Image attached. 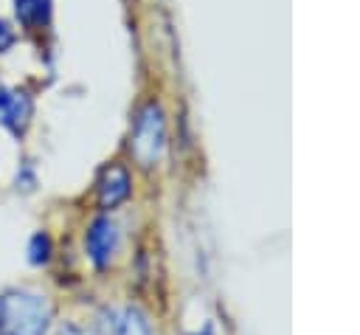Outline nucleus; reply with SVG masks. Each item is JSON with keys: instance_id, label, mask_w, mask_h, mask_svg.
Masks as SVG:
<instances>
[{"instance_id": "1", "label": "nucleus", "mask_w": 360, "mask_h": 335, "mask_svg": "<svg viewBox=\"0 0 360 335\" xmlns=\"http://www.w3.org/2000/svg\"><path fill=\"white\" fill-rule=\"evenodd\" d=\"M51 304L34 290H8L0 296V335H48Z\"/></svg>"}, {"instance_id": "2", "label": "nucleus", "mask_w": 360, "mask_h": 335, "mask_svg": "<svg viewBox=\"0 0 360 335\" xmlns=\"http://www.w3.org/2000/svg\"><path fill=\"white\" fill-rule=\"evenodd\" d=\"M163 144H166L163 110H160V104L149 101V104L138 113V118H135L132 138H129V152H132V158H135L143 169H149V166H155V160L160 158Z\"/></svg>"}, {"instance_id": "3", "label": "nucleus", "mask_w": 360, "mask_h": 335, "mask_svg": "<svg viewBox=\"0 0 360 335\" xmlns=\"http://www.w3.org/2000/svg\"><path fill=\"white\" fill-rule=\"evenodd\" d=\"M118 239H121V231H118V222L110 217V214H98L90 225H87V234H84V251H87V259L104 270L115 251H118Z\"/></svg>"}, {"instance_id": "4", "label": "nucleus", "mask_w": 360, "mask_h": 335, "mask_svg": "<svg viewBox=\"0 0 360 335\" xmlns=\"http://www.w3.org/2000/svg\"><path fill=\"white\" fill-rule=\"evenodd\" d=\"M31 113H34V101L25 90H17V87H0V124L14 132V135H22L28 121H31Z\"/></svg>"}, {"instance_id": "5", "label": "nucleus", "mask_w": 360, "mask_h": 335, "mask_svg": "<svg viewBox=\"0 0 360 335\" xmlns=\"http://www.w3.org/2000/svg\"><path fill=\"white\" fill-rule=\"evenodd\" d=\"M132 191V180H129V172L127 166L121 163H110L101 175H98V183H96V197H98V206L104 211L121 206Z\"/></svg>"}, {"instance_id": "6", "label": "nucleus", "mask_w": 360, "mask_h": 335, "mask_svg": "<svg viewBox=\"0 0 360 335\" xmlns=\"http://www.w3.org/2000/svg\"><path fill=\"white\" fill-rule=\"evenodd\" d=\"M115 335H152V327H149L146 312L141 307H124L118 312Z\"/></svg>"}, {"instance_id": "7", "label": "nucleus", "mask_w": 360, "mask_h": 335, "mask_svg": "<svg viewBox=\"0 0 360 335\" xmlns=\"http://www.w3.org/2000/svg\"><path fill=\"white\" fill-rule=\"evenodd\" d=\"M17 20L22 25H39L48 20V0H14Z\"/></svg>"}, {"instance_id": "8", "label": "nucleus", "mask_w": 360, "mask_h": 335, "mask_svg": "<svg viewBox=\"0 0 360 335\" xmlns=\"http://www.w3.org/2000/svg\"><path fill=\"white\" fill-rule=\"evenodd\" d=\"M51 259V236L45 231H37L28 239V262L31 265H45Z\"/></svg>"}, {"instance_id": "9", "label": "nucleus", "mask_w": 360, "mask_h": 335, "mask_svg": "<svg viewBox=\"0 0 360 335\" xmlns=\"http://www.w3.org/2000/svg\"><path fill=\"white\" fill-rule=\"evenodd\" d=\"M115 324H118V312L101 310L98 318H96V332L93 335H115Z\"/></svg>"}, {"instance_id": "10", "label": "nucleus", "mask_w": 360, "mask_h": 335, "mask_svg": "<svg viewBox=\"0 0 360 335\" xmlns=\"http://www.w3.org/2000/svg\"><path fill=\"white\" fill-rule=\"evenodd\" d=\"M11 45H14V31H11V25H8V23H3V20H0V53H3V51H8Z\"/></svg>"}, {"instance_id": "11", "label": "nucleus", "mask_w": 360, "mask_h": 335, "mask_svg": "<svg viewBox=\"0 0 360 335\" xmlns=\"http://www.w3.org/2000/svg\"><path fill=\"white\" fill-rule=\"evenodd\" d=\"M56 335H84V332H82V329H79L76 324H62Z\"/></svg>"}]
</instances>
